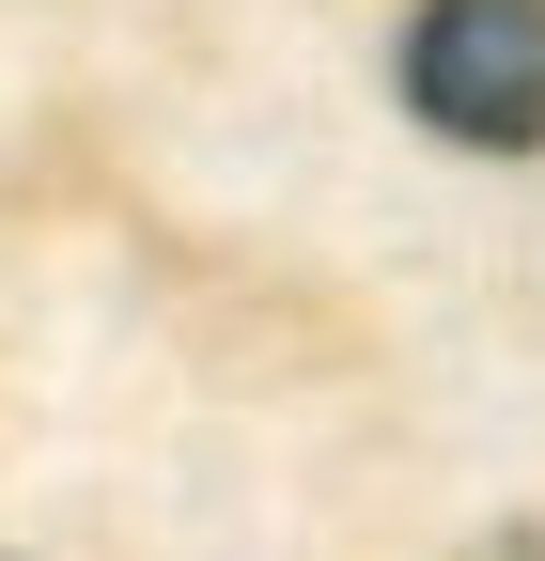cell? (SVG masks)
<instances>
[{"label": "cell", "mask_w": 545, "mask_h": 561, "mask_svg": "<svg viewBox=\"0 0 545 561\" xmlns=\"http://www.w3.org/2000/svg\"><path fill=\"white\" fill-rule=\"evenodd\" d=\"M499 561H545V530H514V546H499Z\"/></svg>", "instance_id": "7a4b0ae2"}, {"label": "cell", "mask_w": 545, "mask_h": 561, "mask_svg": "<svg viewBox=\"0 0 545 561\" xmlns=\"http://www.w3.org/2000/svg\"><path fill=\"white\" fill-rule=\"evenodd\" d=\"M405 110L467 157H545V0H421L405 16Z\"/></svg>", "instance_id": "6da1fadb"}]
</instances>
